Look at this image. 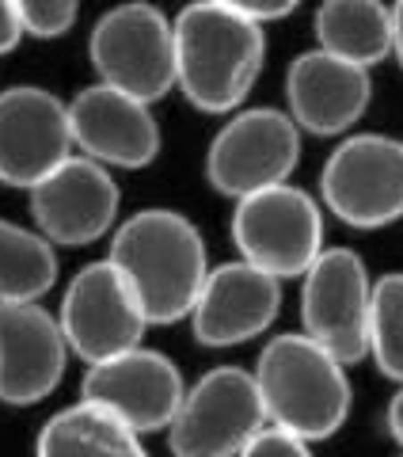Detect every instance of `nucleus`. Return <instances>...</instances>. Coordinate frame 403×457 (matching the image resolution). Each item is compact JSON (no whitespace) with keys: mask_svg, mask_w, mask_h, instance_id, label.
<instances>
[{"mask_svg":"<svg viewBox=\"0 0 403 457\" xmlns=\"http://www.w3.org/2000/svg\"><path fill=\"white\" fill-rule=\"evenodd\" d=\"M69 351L62 317L38 302H0V404L46 400L65 374Z\"/></svg>","mask_w":403,"mask_h":457,"instance_id":"obj_14","label":"nucleus"},{"mask_svg":"<svg viewBox=\"0 0 403 457\" xmlns=\"http://www.w3.org/2000/svg\"><path fill=\"white\" fill-rule=\"evenodd\" d=\"M42 457H141V435L111 408L80 396V404L62 408L38 431Z\"/></svg>","mask_w":403,"mask_h":457,"instance_id":"obj_18","label":"nucleus"},{"mask_svg":"<svg viewBox=\"0 0 403 457\" xmlns=\"http://www.w3.org/2000/svg\"><path fill=\"white\" fill-rule=\"evenodd\" d=\"M392 35H396L392 54H396V62L403 69V0H392Z\"/></svg>","mask_w":403,"mask_h":457,"instance_id":"obj_27","label":"nucleus"},{"mask_svg":"<svg viewBox=\"0 0 403 457\" xmlns=\"http://www.w3.org/2000/svg\"><path fill=\"white\" fill-rule=\"evenodd\" d=\"M152 104L129 96L114 84H92L69 104L73 141L84 156L107 164L141 171L160 156V122L152 119Z\"/></svg>","mask_w":403,"mask_h":457,"instance_id":"obj_16","label":"nucleus"},{"mask_svg":"<svg viewBox=\"0 0 403 457\" xmlns=\"http://www.w3.org/2000/svg\"><path fill=\"white\" fill-rule=\"evenodd\" d=\"M267 420L259 378L240 366H218L186 389L168 427V446L179 457H233L248 450Z\"/></svg>","mask_w":403,"mask_h":457,"instance_id":"obj_6","label":"nucleus"},{"mask_svg":"<svg viewBox=\"0 0 403 457\" xmlns=\"http://www.w3.org/2000/svg\"><path fill=\"white\" fill-rule=\"evenodd\" d=\"M278 309L282 278L248 260H233L210 267V278L191 309V328L202 347H240L263 336L278 320Z\"/></svg>","mask_w":403,"mask_h":457,"instance_id":"obj_15","label":"nucleus"},{"mask_svg":"<svg viewBox=\"0 0 403 457\" xmlns=\"http://www.w3.org/2000/svg\"><path fill=\"white\" fill-rule=\"evenodd\" d=\"M369 312L373 282L362 255L350 248H324L300 286L305 332L350 366L369 354Z\"/></svg>","mask_w":403,"mask_h":457,"instance_id":"obj_10","label":"nucleus"},{"mask_svg":"<svg viewBox=\"0 0 403 457\" xmlns=\"http://www.w3.org/2000/svg\"><path fill=\"white\" fill-rule=\"evenodd\" d=\"M27 35L35 38H62L73 31L80 0H20Z\"/></svg>","mask_w":403,"mask_h":457,"instance_id":"obj_22","label":"nucleus"},{"mask_svg":"<svg viewBox=\"0 0 403 457\" xmlns=\"http://www.w3.org/2000/svg\"><path fill=\"white\" fill-rule=\"evenodd\" d=\"M316 46L354 65H381L392 54V4L384 0H324L312 20Z\"/></svg>","mask_w":403,"mask_h":457,"instance_id":"obj_19","label":"nucleus"},{"mask_svg":"<svg viewBox=\"0 0 403 457\" xmlns=\"http://www.w3.org/2000/svg\"><path fill=\"white\" fill-rule=\"evenodd\" d=\"M369 99V69L320 46L297 54L285 69V107H290L293 122L312 137L347 134L366 114Z\"/></svg>","mask_w":403,"mask_h":457,"instance_id":"obj_17","label":"nucleus"},{"mask_svg":"<svg viewBox=\"0 0 403 457\" xmlns=\"http://www.w3.org/2000/svg\"><path fill=\"white\" fill-rule=\"evenodd\" d=\"M233 245L240 260L278 278H305L324 252V213L316 198L290 183H275L236 198Z\"/></svg>","mask_w":403,"mask_h":457,"instance_id":"obj_5","label":"nucleus"},{"mask_svg":"<svg viewBox=\"0 0 403 457\" xmlns=\"http://www.w3.org/2000/svg\"><path fill=\"white\" fill-rule=\"evenodd\" d=\"M73 145L69 104L53 92L35 84L0 92V183L31 191L73 156Z\"/></svg>","mask_w":403,"mask_h":457,"instance_id":"obj_12","label":"nucleus"},{"mask_svg":"<svg viewBox=\"0 0 403 457\" xmlns=\"http://www.w3.org/2000/svg\"><path fill=\"white\" fill-rule=\"evenodd\" d=\"M300 161V126L290 111L248 107L210 141L206 179L225 198H243L293 176Z\"/></svg>","mask_w":403,"mask_h":457,"instance_id":"obj_7","label":"nucleus"},{"mask_svg":"<svg viewBox=\"0 0 403 457\" xmlns=\"http://www.w3.org/2000/svg\"><path fill=\"white\" fill-rule=\"evenodd\" d=\"M243 453L248 457H308V438L297 435L293 427L267 420L251 435V442H248V450Z\"/></svg>","mask_w":403,"mask_h":457,"instance_id":"obj_23","label":"nucleus"},{"mask_svg":"<svg viewBox=\"0 0 403 457\" xmlns=\"http://www.w3.org/2000/svg\"><path fill=\"white\" fill-rule=\"evenodd\" d=\"M324 206L350 228H384L403 218V141L354 134L339 141L320 176Z\"/></svg>","mask_w":403,"mask_h":457,"instance_id":"obj_8","label":"nucleus"},{"mask_svg":"<svg viewBox=\"0 0 403 457\" xmlns=\"http://www.w3.org/2000/svg\"><path fill=\"white\" fill-rule=\"evenodd\" d=\"M111 260L134 282L149 324L191 320V309L210 278L206 240L198 225L176 210H141L119 225Z\"/></svg>","mask_w":403,"mask_h":457,"instance_id":"obj_2","label":"nucleus"},{"mask_svg":"<svg viewBox=\"0 0 403 457\" xmlns=\"http://www.w3.org/2000/svg\"><path fill=\"white\" fill-rule=\"evenodd\" d=\"M31 213L53 245H92V240L107 237L119 218V183L111 179L107 164L84 153L69 156L31 187Z\"/></svg>","mask_w":403,"mask_h":457,"instance_id":"obj_13","label":"nucleus"},{"mask_svg":"<svg viewBox=\"0 0 403 457\" xmlns=\"http://www.w3.org/2000/svg\"><path fill=\"white\" fill-rule=\"evenodd\" d=\"M84 396L122 416L137 435H152L168 431L171 420L179 416L186 385L168 354L137 343V347L111 354L103 362H88Z\"/></svg>","mask_w":403,"mask_h":457,"instance_id":"obj_11","label":"nucleus"},{"mask_svg":"<svg viewBox=\"0 0 403 457\" xmlns=\"http://www.w3.org/2000/svg\"><path fill=\"white\" fill-rule=\"evenodd\" d=\"M62 328L73 354L84 362H103L111 354L137 347L149 328V312L141 305L134 282L107 255L77 270L62 302Z\"/></svg>","mask_w":403,"mask_h":457,"instance_id":"obj_9","label":"nucleus"},{"mask_svg":"<svg viewBox=\"0 0 403 457\" xmlns=\"http://www.w3.org/2000/svg\"><path fill=\"white\" fill-rule=\"evenodd\" d=\"M57 282L53 240L0 218V302H38Z\"/></svg>","mask_w":403,"mask_h":457,"instance_id":"obj_20","label":"nucleus"},{"mask_svg":"<svg viewBox=\"0 0 403 457\" xmlns=\"http://www.w3.org/2000/svg\"><path fill=\"white\" fill-rule=\"evenodd\" d=\"M213 4H225V8L240 12V16H251L259 23H270V20L293 16L300 0H213Z\"/></svg>","mask_w":403,"mask_h":457,"instance_id":"obj_24","label":"nucleus"},{"mask_svg":"<svg viewBox=\"0 0 403 457\" xmlns=\"http://www.w3.org/2000/svg\"><path fill=\"white\" fill-rule=\"evenodd\" d=\"M259 393L267 416L293 427L308 442H324L350 416L347 362L335 359L308 332H290L270 339L255 362Z\"/></svg>","mask_w":403,"mask_h":457,"instance_id":"obj_3","label":"nucleus"},{"mask_svg":"<svg viewBox=\"0 0 403 457\" xmlns=\"http://www.w3.org/2000/svg\"><path fill=\"white\" fill-rule=\"evenodd\" d=\"M92 65L103 84L156 104L179 84L176 23L149 0H129L99 16L88 38Z\"/></svg>","mask_w":403,"mask_h":457,"instance_id":"obj_4","label":"nucleus"},{"mask_svg":"<svg viewBox=\"0 0 403 457\" xmlns=\"http://www.w3.org/2000/svg\"><path fill=\"white\" fill-rule=\"evenodd\" d=\"M369 354L388 381L403 385V270L373 282Z\"/></svg>","mask_w":403,"mask_h":457,"instance_id":"obj_21","label":"nucleus"},{"mask_svg":"<svg viewBox=\"0 0 403 457\" xmlns=\"http://www.w3.org/2000/svg\"><path fill=\"white\" fill-rule=\"evenodd\" d=\"M267 62L263 23L240 12L194 0L176 16V88L206 114H233L251 96Z\"/></svg>","mask_w":403,"mask_h":457,"instance_id":"obj_1","label":"nucleus"},{"mask_svg":"<svg viewBox=\"0 0 403 457\" xmlns=\"http://www.w3.org/2000/svg\"><path fill=\"white\" fill-rule=\"evenodd\" d=\"M23 35H27V23H23L20 0H0V57L16 50Z\"/></svg>","mask_w":403,"mask_h":457,"instance_id":"obj_25","label":"nucleus"},{"mask_svg":"<svg viewBox=\"0 0 403 457\" xmlns=\"http://www.w3.org/2000/svg\"><path fill=\"white\" fill-rule=\"evenodd\" d=\"M388 435H392V442L403 450V385H399V393L388 400Z\"/></svg>","mask_w":403,"mask_h":457,"instance_id":"obj_26","label":"nucleus"}]
</instances>
